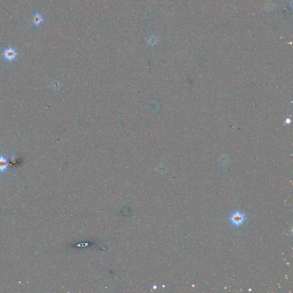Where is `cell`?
Instances as JSON below:
<instances>
[{"label":"cell","mask_w":293,"mask_h":293,"mask_svg":"<svg viewBox=\"0 0 293 293\" xmlns=\"http://www.w3.org/2000/svg\"><path fill=\"white\" fill-rule=\"evenodd\" d=\"M245 220V214L243 212L236 211L230 217V220L232 224L236 227L241 226Z\"/></svg>","instance_id":"obj_1"},{"label":"cell","mask_w":293,"mask_h":293,"mask_svg":"<svg viewBox=\"0 0 293 293\" xmlns=\"http://www.w3.org/2000/svg\"><path fill=\"white\" fill-rule=\"evenodd\" d=\"M18 55L15 48L9 47L5 49L2 53L3 57L8 62H13Z\"/></svg>","instance_id":"obj_2"},{"label":"cell","mask_w":293,"mask_h":293,"mask_svg":"<svg viewBox=\"0 0 293 293\" xmlns=\"http://www.w3.org/2000/svg\"><path fill=\"white\" fill-rule=\"evenodd\" d=\"M9 163L8 160L2 155H0V173L4 172L8 169Z\"/></svg>","instance_id":"obj_3"},{"label":"cell","mask_w":293,"mask_h":293,"mask_svg":"<svg viewBox=\"0 0 293 293\" xmlns=\"http://www.w3.org/2000/svg\"><path fill=\"white\" fill-rule=\"evenodd\" d=\"M44 21V17L41 15L36 13L33 15V24L34 26H36V27L39 26Z\"/></svg>","instance_id":"obj_4"}]
</instances>
